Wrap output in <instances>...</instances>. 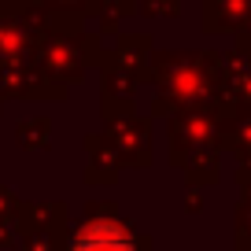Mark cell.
Returning a JSON list of instances; mask_svg holds the SVG:
<instances>
[{"mask_svg":"<svg viewBox=\"0 0 251 251\" xmlns=\"http://www.w3.org/2000/svg\"><path fill=\"white\" fill-rule=\"evenodd\" d=\"M78 251H126V240L115 229H96V233H89L78 244Z\"/></svg>","mask_w":251,"mask_h":251,"instance_id":"obj_1","label":"cell"}]
</instances>
